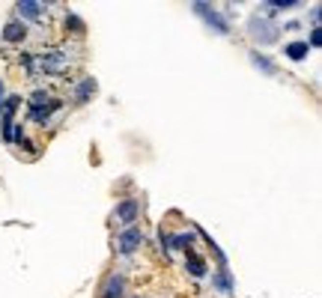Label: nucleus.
<instances>
[{
    "label": "nucleus",
    "mask_w": 322,
    "mask_h": 298,
    "mask_svg": "<svg viewBox=\"0 0 322 298\" xmlns=\"http://www.w3.org/2000/svg\"><path fill=\"white\" fill-rule=\"evenodd\" d=\"M134 245H140V230H128V233L120 239V248H123V250H134Z\"/></svg>",
    "instance_id": "f257e3e1"
},
{
    "label": "nucleus",
    "mask_w": 322,
    "mask_h": 298,
    "mask_svg": "<svg viewBox=\"0 0 322 298\" xmlns=\"http://www.w3.org/2000/svg\"><path fill=\"white\" fill-rule=\"evenodd\" d=\"M120 292H123V280L111 277V280H107V289H104V298H120Z\"/></svg>",
    "instance_id": "f03ea898"
},
{
    "label": "nucleus",
    "mask_w": 322,
    "mask_h": 298,
    "mask_svg": "<svg viewBox=\"0 0 322 298\" xmlns=\"http://www.w3.org/2000/svg\"><path fill=\"white\" fill-rule=\"evenodd\" d=\"M286 57H293V60H301V57H307V45H304V42H293L290 48H286Z\"/></svg>",
    "instance_id": "7ed1b4c3"
},
{
    "label": "nucleus",
    "mask_w": 322,
    "mask_h": 298,
    "mask_svg": "<svg viewBox=\"0 0 322 298\" xmlns=\"http://www.w3.org/2000/svg\"><path fill=\"white\" fill-rule=\"evenodd\" d=\"M134 215H137V203H134V200H125V203L120 206V218H123V221H131Z\"/></svg>",
    "instance_id": "20e7f679"
},
{
    "label": "nucleus",
    "mask_w": 322,
    "mask_h": 298,
    "mask_svg": "<svg viewBox=\"0 0 322 298\" xmlns=\"http://www.w3.org/2000/svg\"><path fill=\"white\" fill-rule=\"evenodd\" d=\"M6 39H9V42L24 39V27H21V24H6Z\"/></svg>",
    "instance_id": "39448f33"
},
{
    "label": "nucleus",
    "mask_w": 322,
    "mask_h": 298,
    "mask_svg": "<svg viewBox=\"0 0 322 298\" xmlns=\"http://www.w3.org/2000/svg\"><path fill=\"white\" fill-rule=\"evenodd\" d=\"M18 9H21V15H27V18H39V3H18Z\"/></svg>",
    "instance_id": "423d86ee"
},
{
    "label": "nucleus",
    "mask_w": 322,
    "mask_h": 298,
    "mask_svg": "<svg viewBox=\"0 0 322 298\" xmlns=\"http://www.w3.org/2000/svg\"><path fill=\"white\" fill-rule=\"evenodd\" d=\"M191 272H194V274H203V263H200L197 256H191Z\"/></svg>",
    "instance_id": "0eeeda50"
},
{
    "label": "nucleus",
    "mask_w": 322,
    "mask_h": 298,
    "mask_svg": "<svg viewBox=\"0 0 322 298\" xmlns=\"http://www.w3.org/2000/svg\"><path fill=\"white\" fill-rule=\"evenodd\" d=\"M313 45H322V30H313Z\"/></svg>",
    "instance_id": "6e6552de"
},
{
    "label": "nucleus",
    "mask_w": 322,
    "mask_h": 298,
    "mask_svg": "<svg viewBox=\"0 0 322 298\" xmlns=\"http://www.w3.org/2000/svg\"><path fill=\"white\" fill-rule=\"evenodd\" d=\"M0 96H3V87H0Z\"/></svg>",
    "instance_id": "1a4fd4ad"
}]
</instances>
